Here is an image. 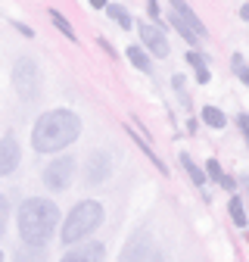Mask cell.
Wrapping results in <instances>:
<instances>
[{"instance_id":"3957f363","label":"cell","mask_w":249,"mask_h":262,"mask_svg":"<svg viewBox=\"0 0 249 262\" xmlns=\"http://www.w3.org/2000/svg\"><path fill=\"white\" fill-rule=\"evenodd\" d=\"M100 222H103V206L97 203V200H81L69 215H66V222H62V244L66 247H75L78 241H84L87 234H93L100 228Z\"/></svg>"},{"instance_id":"ac0fdd59","label":"cell","mask_w":249,"mask_h":262,"mask_svg":"<svg viewBox=\"0 0 249 262\" xmlns=\"http://www.w3.org/2000/svg\"><path fill=\"white\" fill-rule=\"evenodd\" d=\"M128 59H131L134 66H137L140 72H150V56H146V53H143L140 47H128Z\"/></svg>"},{"instance_id":"2e32d148","label":"cell","mask_w":249,"mask_h":262,"mask_svg":"<svg viewBox=\"0 0 249 262\" xmlns=\"http://www.w3.org/2000/svg\"><path fill=\"white\" fill-rule=\"evenodd\" d=\"M106 13H109L121 28H131V22H134V19H131V13H128V10H121L118 4H109V7H106Z\"/></svg>"},{"instance_id":"7c38bea8","label":"cell","mask_w":249,"mask_h":262,"mask_svg":"<svg viewBox=\"0 0 249 262\" xmlns=\"http://www.w3.org/2000/svg\"><path fill=\"white\" fill-rule=\"evenodd\" d=\"M181 166L187 169V175H190V181H193V184H200V187L206 184V172L193 162V156H190V153H181Z\"/></svg>"},{"instance_id":"52a82bcc","label":"cell","mask_w":249,"mask_h":262,"mask_svg":"<svg viewBox=\"0 0 249 262\" xmlns=\"http://www.w3.org/2000/svg\"><path fill=\"white\" fill-rule=\"evenodd\" d=\"M121 262H162V253L150 241V234H134L121 250Z\"/></svg>"},{"instance_id":"277c9868","label":"cell","mask_w":249,"mask_h":262,"mask_svg":"<svg viewBox=\"0 0 249 262\" xmlns=\"http://www.w3.org/2000/svg\"><path fill=\"white\" fill-rule=\"evenodd\" d=\"M13 88H16V94L22 97V100H38L41 97V72H38L35 59H28V56L16 59V66H13Z\"/></svg>"},{"instance_id":"9c48e42d","label":"cell","mask_w":249,"mask_h":262,"mask_svg":"<svg viewBox=\"0 0 249 262\" xmlns=\"http://www.w3.org/2000/svg\"><path fill=\"white\" fill-rule=\"evenodd\" d=\"M103 256H106V247L103 244H84V247L69 250L59 262H103Z\"/></svg>"},{"instance_id":"e0dca14e","label":"cell","mask_w":249,"mask_h":262,"mask_svg":"<svg viewBox=\"0 0 249 262\" xmlns=\"http://www.w3.org/2000/svg\"><path fill=\"white\" fill-rule=\"evenodd\" d=\"M231 66H234L237 78H240L243 84H249V62L243 59V53H234V56H231Z\"/></svg>"},{"instance_id":"9a60e30c","label":"cell","mask_w":249,"mask_h":262,"mask_svg":"<svg viewBox=\"0 0 249 262\" xmlns=\"http://www.w3.org/2000/svg\"><path fill=\"white\" fill-rule=\"evenodd\" d=\"M50 22H53V25H56V28L62 31V35L69 38V41H75V28H72V25L66 22V16H62L59 10H50Z\"/></svg>"},{"instance_id":"d6986e66","label":"cell","mask_w":249,"mask_h":262,"mask_svg":"<svg viewBox=\"0 0 249 262\" xmlns=\"http://www.w3.org/2000/svg\"><path fill=\"white\" fill-rule=\"evenodd\" d=\"M206 178H215L218 184H221L225 172H221V166H218V159H209V162H206Z\"/></svg>"},{"instance_id":"603a6c76","label":"cell","mask_w":249,"mask_h":262,"mask_svg":"<svg viewBox=\"0 0 249 262\" xmlns=\"http://www.w3.org/2000/svg\"><path fill=\"white\" fill-rule=\"evenodd\" d=\"M100 47H103V50H106V53H109V56H115V50H112V44H109V41H106V38H100Z\"/></svg>"},{"instance_id":"7a4b0ae2","label":"cell","mask_w":249,"mask_h":262,"mask_svg":"<svg viewBox=\"0 0 249 262\" xmlns=\"http://www.w3.org/2000/svg\"><path fill=\"white\" fill-rule=\"evenodd\" d=\"M59 225V209L53 200L31 196L19 206V234L28 247H44Z\"/></svg>"},{"instance_id":"d4e9b609","label":"cell","mask_w":249,"mask_h":262,"mask_svg":"<svg viewBox=\"0 0 249 262\" xmlns=\"http://www.w3.org/2000/svg\"><path fill=\"white\" fill-rule=\"evenodd\" d=\"M240 16H243V19L249 22V4H243V7H240Z\"/></svg>"},{"instance_id":"8fae6325","label":"cell","mask_w":249,"mask_h":262,"mask_svg":"<svg viewBox=\"0 0 249 262\" xmlns=\"http://www.w3.org/2000/svg\"><path fill=\"white\" fill-rule=\"evenodd\" d=\"M187 62H190V69L196 72V81H200V84H209L212 72H209V62H206V56H203V53H196V50H190V53H187Z\"/></svg>"},{"instance_id":"cb8c5ba5","label":"cell","mask_w":249,"mask_h":262,"mask_svg":"<svg viewBox=\"0 0 249 262\" xmlns=\"http://www.w3.org/2000/svg\"><path fill=\"white\" fill-rule=\"evenodd\" d=\"M146 13H150V16H159V13H162V7H159V4H150V7H146Z\"/></svg>"},{"instance_id":"30bf717a","label":"cell","mask_w":249,"mask_h":262,"mask_svg":"<svg viewBox=\"0 0 249 262\" xmlns=\"http://www.w3.org/2000/svg\"><path fill=\"white\" fill-rule=\"evenodd\" d=\"M109 175V153H93L90 156V166H87V181L97 184Z\"/></svg>"},{"instance_id":"ffe728a7","label":"cell","mask_w":249,"mask_h":262,"mask_svg":"<svg viewBox=\"0 0 249 262\" xmlns=\"http://www.w3.org/2000/svg\"><path fill=\"white\" fill-rule=\"evenodd\" d=\"M4 228H7V196L0 193V234H4Z\"/></svg>"},{"instance_id":"6da1fadb","label":"cell","mask_w":249,"mask_h":262,"mask_svg":"<svg viewBox=\"0 0 249 262\" xmlns=\"http://www.w3.org/2000/svg\"><path fill=\"white\" fill-rule=\"evenodd\" d=\"M81 119L72 110H50L31 128V147L38 153H59L78 141Z\"/></svg>"},{"instance_id":"7402d4cb","label":"cell","mask_w":249,"mask_h":262,"mask_svg":"<svg viewBox=\"0 0 249 262\" xmlns=\"http://www.w3.org/2000/svg\"><path fill=\"white\" fill-rule=\"evenodd\" d=\"M221 187H228V190H234V187H237V181H234L231 175H225V178H221Z\"/></svg>"},{"instance_id":"484cf974","label":"cell","mask_w":249,"mask_h":262,"mask_svg":"<svg viewBox=\"0 0 249 262\" xmlns=\"http://www.w3.org/2000/svg\"><path fill=\"white\" fill-rule=\"evenodd\" d=\"M0 262H4V253H0Z\"/></svg>"},{"instance_id":"ba28073f","label":"cell","mask_w":249,"mask_h":262,"mask_svg":"<svg viewBox=\"0 0 249 262\" xmlns=\"http://www.w3.org/2000/svg\"><path fill=\"white\" fill-rule=\"evenodd\" d=\"M19 159H22V147L13 135L7 138H0V178L4 175H13L16 166H19Z\"/></svg>"},{"instance_id":"8992f818","label":"cell","mask_w":249,"mask_h":262,"mask_svg":"<svg viewBox=\"0 0 249 262\" xmlns=\"http://www.w3.org/2000/svg\"><path fill=\"white\" fill-rule=\"evenodd\" d=\"M137 31H140V50H143L146 56H159V59H165V56L171 53L165 31L156 25V22H140Z\"/></svg>"},{"instance_id":"5b68a950","label":"cell","mask_w":249,"mask_h":262,"mask_svg":"<svg viewBox=\"0 0 249 262\" xmlns=\"http://www.w3.org/2000/svg\"><path fill=\"white\" fill-rule=\"evenodd\" d=\"M41 181H44L50 190H66V187L75 181V159H72V156H59V159H53L50 166L44 169Z\"/></svg>"},{"instance_id":"4fadbf2b","label":"cell","mask_w":249,"mask_h":262,"mask_svg":"<svg viewBox=\"0 0 249 262\" xmlns=\"http://www.w3.org/2000/svg\"><path fill=\"white\" fill-rule=\"evenodd\" d=\"M203 122L209 125V128H225L228 125V119H225V113L221 110H218V106H203Z\"/></svg>"},{"instance_id":"44dd1931","label":"cell","mask_w":249,"mask_h":262,"mask_svg":"<svg viewBox=\"0 0 249 262\" xmlns=\"http://www.w3.org/2000/svg\"><path fill=\"white\" fill-rule=\"evenodd\" d=\"M237 125H240V131H243V135L249 138V113H240V116H237Z\"/></svg>"},{"instance_id":"5bb4252c","label":"cell","mask_w":249,"mask_h":262,"mask_svg":"<svg viewBox=\"0 0 249 262\" xmlns=\"http://www.w3.org/2000/svg\"><path fill=\"white\" fill-rule=\"evenodd\" d=\"M231 219H234V225L237 228H246L249 225V219H246V209H243V196H231Z\"/></svg>"}]
</instances>
